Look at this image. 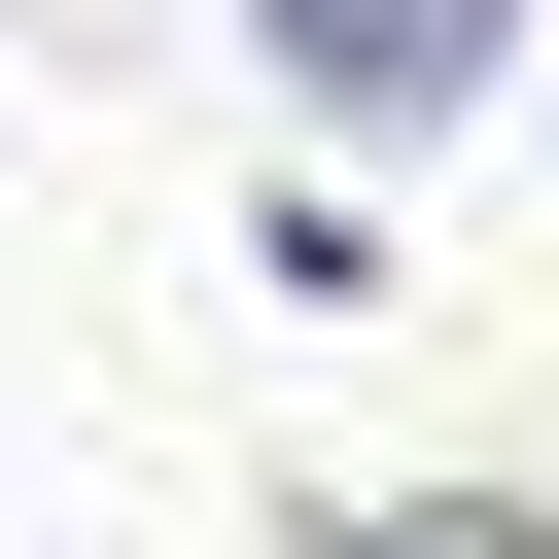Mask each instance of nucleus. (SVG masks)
Here are the masks:
<instances>
[{
    "label": "nucleus",
    "instance_id": "obj_2",
    "mask_svg": "<svg viewBox=\"0 0 559 559\" xmlns=\"http://www.w3.org/2000/svg\"><path fill=\"white\" fill-rule=\"evenodd\" d=\"M384 559H524V524H384Z\"/></svg>",
    "mask_w": 559,
    "mask_h": 559
},
{
    "label": "nucleus",
    "instance_id": "obj_1",
    "mask_svg": "<svg viewBox=\"0 0 559 559\" xmlns=\"http://www.w3.org/2000/svg\"><path fill=\"white\" fill-rule=\"evenodd\" d=\"M245 35H280V105H314V140H454V105L524 70V0H245Z\"/></svg>",
    "mask_w": 559,
    "mask_h": 559
}]
</instances>
